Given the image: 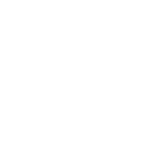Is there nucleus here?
Listing matches in <instances>:
<instances>
[]
</instances>
